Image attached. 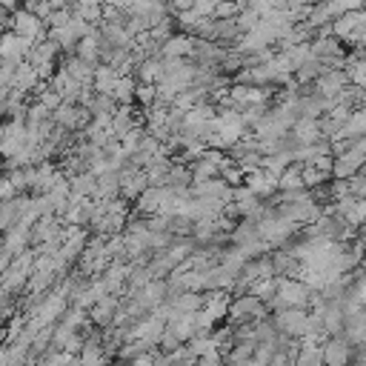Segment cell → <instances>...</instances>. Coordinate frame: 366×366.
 I'll return each instance as SVG.
<instances>
[{
    "label": "cell",
    "mask_w": 366,
    "mask_h": 366,
    "mask_svg": "<svg viewBox=\"0 0 366 366\" xmlns=\"http://www.w3.org/2000/svg\"><path fill=\"white\" fill-rule=\"evenodd\" d=\"M69 11H71V17L97 26L103 20V0H80V3H71Z\"/></svg>",
    "instance_id": "cell-14"
},
{
    "label": "cell",
    "mask_w": 366,
    "mask_h": 366,
    "mask_svg": "<svg viewBox=\"0 0 366 366\" xmlns=\"http://www.w3.org/2000/svg\"><path fill=\"white\" fill-rule=\"evenodd\" d=\"M277 189L280 192H292V189H306L300 180V163H289L280 174H277Z\"/></svg>",
    "instance_id": "cell-23"
},
{
    "label": "cell",
    "mask_w": 366,
    "mask_h": 366,
    "mask_svg": "<svg viewBox=\"0 0 366 366\" xmlns=\"http://www.w3.org/2000/svg\"><path fill=\"white\" fill-rule=\"evenodd\" d=\"M134 74H137V83H157L160 77H163V69H160V57H154V54H146V57H140L137 63H134V69H132Z\"/></svg>",
    "instance_id": "cell-15"
},
{
    "label": "cell",
    "mask_w": 366,
    "mask_h": 366,
    "mask_svg": "<svg viewBox=\"0 0 366 366\" xmlns=\"http://www.w3.org/2000/svg\"><path fill=\"white\" fill-rule=\"evenodd\" d=\"M194 6V0H169V9L172 11H189Z\"/></svg>",
    "instance_id": "cell-33"
},
{
    "label": "cell",
    "mask_w": 366,
    "mask_h": 366,
    "mask_svg": "<svg viewBox=\"0 0 366 366\" xmlns=\"http://www.w3.org/2000/svg\"><path fill=\"white\" fill-rule=\"evenodd\" d=\"M134 103H143L149 109L154 103V83H137L134 86Z\"/></svg>",
    "instance_id": "cell-29"
},
{
    "label": "cell",
    "mask_w": 366,
    "mask_h": 366,
    "mask_svg": "<svg viewBox=\"0 0 366 366\" xmlns=\"http://www.w3.org/2000/svg\"><path fill=\"white\" fill-rule=\"evenodd\" d=\"M89 117H92V114H89L83 106H77V103H66V100L51 112V120H54L60 129H66V132H74L77 126H86Z\"/></svg>",
    "instance_id": "cell-6"
},
{
    "label": "cell",
    "mask_w": 366,
    "mask_h": 366,
    "mask_svg": "<svg viewBox=\"0 0 366 366\" xmlns=\"http://www.w3.org/2000/svg\"><path fill=\"white\" fill-rule=\"evenodd\" d=\"M197 20H200V17H197L192 9H189V11H177V26L183 29V34H192L194 26H197Z\"/></svg>",
    "instance_id": "cell-30"
},
{
    "label": "cell",
    "mask_w": 366,
    "mask_h": 366,
    "mask_svg": "<svg viewBox=\"0 0 366 366\" xmlns=\"http://www.w3.org/2000/svg\"><path fill=\"white\" fill-rule=\"evenodd\" d=\"M69 194L71 197H94V174L89 169L69 174Z\"/></svg>",
    "instance_id": "cell-18"
},
{
    "label": "cell",
    "mask_w": 366,
    "mask_h": 366,
    "mask_svg": "<svg viewBox=\"0 0 366 366\" xmlns=\"http://www.w3.org/2000/svg\"><path fill=\"white\" fill-rule=\"evenodd\" d=\"M69 20H71V11H69V6H63V9H51L49 17L43 20V26L46 29H54V26H66Z\"/></svg>",
    "instance_id": "cell-28"
},
{
    "label": "cell",
    "mask_w": 366,
    "mask_h": 366,
    "mask_svg": "<svg viewBox=\"0 0 366 366\" xmlns=\"http://www.w3.org/2000/svg\"><path fill=\"white\" fill-rule=\"evenodd\" d=\"M289 137L295 146H309V143H317L323 134H320V126H317V117H297L292 126H289Z\"/></svg>",
    "instance_id": "cell-8"
},
{
    "label": "cell",
    "mask_w": 366,
    "mask_h": 366,
    "mask_svg": "<svg viewBox=\"0 0 366 366\" xmlns=\"http://www.w3.org/2000/svg\"><path fill=\"white\" fill-rule=\"evenodd\" d=\"M77 366H106V349L97 343V337L83 340L80 355H77Z\"/></svg>",
    "instance_id": "cell-17"
},
{
    "label": "cell",
    "mask_w": 366,
    "mask_h": 366,
    "mask_svg": "<svg viewBox=\"0 0 366 366\" xmlns=\"http://www.w3.org/2000/svg\"><path fill=\"white\" fill-rule=\"evenodd\" d=\"M234 14H237V3H234V0H217V6H214V11H212L214 20H220V17H234Z\"/></svg>",
    "instance_id": "cell-31"
},
{
    "label": "cell",
    "mask_w": 366,
    "mask_h": 366,
    "mask_svg": "<svg viewBox=\"0 0 366 366\" xmlns=\"http://www.w3.org/2000/svg\"><path fill=\"white\" fill-rule=\"evenodd\" d=\"M14 194H17V192H14L11 180H9V177H0V203L9 200V197H14Z\"/></svg>",
    "instance_id": "cell-32"
},
{
    "label": "cell",
    "mask_w": 366,
    "mask_h": 366,
    "mask_svg": "<svg viewBox=\"0 0 366 366\" xmlns=\"http://www.w3.org/2000/svg\"><path fill=\"white\" fill-rule=\"evenodd\" d=\"M320 360H323V366H349V360H352V343L343 335H332L320 346Z\"/></svg>",
    "instance_id": "cell-4"
},
{
    "label": "cell",
    "mask_w": 366,
    "mask_h": 366,
    "mask_svg": "<svg viewBox=\"0 0 366 366\" xmlns=\"http://www.w3.org/2000/svg\"><path fill=\"white\" fill-rule=\"evenodd\" d=\"M166 300L174 312H197L203 306V292H174Z\"/></svg>",
    "instance_id": "cell-21"
},
{
    "label": "cell",
    "mask_w": 366,
    "mask_h": 366,
    "mask_svg": "<svg viewBox=\"0 0 366 366\" xmlns=\"http://www.w3.org/2000/svg\"><path fill=\"white\" fill-rule=\"evenodd\" d=\"M117 309H120V300H117L114 295H103L97 303H92V312H89V317H92L97 326H109Z\"/></svg>",
    "instance_id": "cell-13"
},
{
    "label": "cell",
    "mask_w": 366,
    "mask_h": 366,
    "mask_svg": "<svg viewBox=\"0 0 366 366\" xmlns=\"http://www.w3.org/2000/svg\"><path fill=\"white\" fill-rule=\"evenodd\" d=\"M114 366H126V363H114Z\"/></svg>",
    "instance_id": "cell-35"
},
{
    "label": "cell",
    "mask_w": 366,
    "mask_h": 366,
    "mask_svg": "<svg viewBox=\"0 0 366 366\" xmlns=\"http://www.w3.org/2000/svg\"><path fill=\"white\" fill-rule=\"evenodd\" d=\"M189 172H192V183H203V180H212V177H217V174H220V169H217L212 160H206V157L192 160Z\"/></svg>",
    "instance_id": "cell-24"
},
{
    "label": "cell",
    "mask_w": 366,
    "mask_h": 366,
    "mask_svg": "<svg viewBox=\"0 0 366 366\" xmlns=\"http://www.w3.org/2000/svg\"><path fill=\"white\" fill-rule=\"evenodd\" d=\"M117 77H120V74H117L112 66L97 63V66H94V71H92V89H94L97 94H112V89H114Z\"/></svg>",
    "instance_id": "cell-16"
},
{
    "label": "cell",
    "mask_w": 366,
    "mask_h": 366,
    "mask_svg": "<svg viewBox=\"0 0 366 366\" xmlns=\"http://www.w3.org/2000/svg\"><path fill=\"white\" fill-rule=\"evenodd\" d=\"M160 194H163V186H146V189L134 197V203H137V214H143V217L157 214V209H160Z\"/></svg>",
    "instance_id": "cell-19"
},
{
    "label": "cell",
    "mask_w": 366,
    "mask_h": 366,
    "mask_svg": "<svg viewBox=\"0 0 366 366\" xmlns=\"http://www.w3.org/2000/svg\"><path fill=\"white\" fill-rule=\"evenodd\" d=\"M266 303L263 300H257L252 292H246V295H240L234 303H229V309H226V317H232L234 323H243V320H263L266 317Z\"/></svg>",
    "instance_id": "cell-2"
},
{
    "label": "cell",
    "mask_w": 366,
    "mask_h": 366,
    "mask_svg": "<svg viewBox=\"0 0 366 366\" xmlns=\"http://www.w3.org/2000/svg\"><path fill=\"white\" fill-rule=\"evenodd\" d=\"M315 86V94H320V97H335L349 80H346V74H343V69H326L323 74H317L315 80H312Z\"/></svg>",
    "instance_id": "cell-9"
},
{
    "label": "cell",
    "mask_w": 366,
    "mask_h": 366,
    "mask_svg": "<svg viewBox=\"0 0 366 366\" xmlns=\"http://www.w3.org/2000/svg\"><path fill=\"white\" fill-rule=\"evenodd\" d=\"M274 286H277V277L272 274V277H260V280H254V283H252L246 292H252L257 300H263V303H266V300L274 295Z\"/></svg>",
    "instance_id": "cell-25"
},
{
    "label": "cell",
    "mask_w": 366,
    "mask_h": 366,
    "mask_svg": "<svg viewBox=\"0 0 366 366\" xmlns=\"http://www.w3.org/2000/svg\"><path fill=\"white\" fill-rule=\"evenodd\" d=\"M9 29H11L14 34H20V37L37 43V40H43V29H46V26H43V20H40L37 14H31L29 9H14L11 17H9Z\"/></svg>",
    "instance_id": "cell-3"
},
{
    "label": "cell",
    "mask_w": 366,
    "mask_h": 366,
    "mask_svg": "<svg viewBox=\"0 0 366 366\" xmlns=\"http://www.w3.org/2000/svg\"><path fill=\"white\" fill-rule=\"evenodd\" d=\"M194 51V37L192 34H169L160 43V57H192Z\"/></svg>",
    "instance_id": "cell-10"
},
{
    "label": "cell",
    "mask_w": 366,
    "mask_h": 366,
    "mask_svg": "<svg viewBox=\"0 0 366 366\" xmlns=\"http://www.w3.org/2000/svg\"><path fill=\"white\" fill-rule=\"evenodd\" d=\"M234 23H237V31L243 34V31H249V29H254L257 23H260V17L246 6V9H237V14H234Z\"/></svg>",
    "instance_id": "cell-26"
},
{
    "label": "cell",
    "mask_w": 366,
    "mask_h": 366,
    "mask_svg": "<svg viewBox=\"0 0 366 366\" xmlns=\"http://www.w3.org/2000/svg\"><path fill=\"white\" fill-rule=\"evenodd\" d=\"M37 103H40V106H46L49 112H54L63 100H60V94H57L51 86H40V92H37Z\"/></svg>",
    "instance_id": "cell-27"
},
{
    "label": "cell",
    "mask_w": 366,
    "mask_h": 366,
    "mask_svg": "<svg viewBox=\"0 0 366 366\" xmlns=\"http://www.w3.org/2000/svg\"><path fill=\"white\" fill-rule=\"evenodd\" d=\"M31 49V40L14 34V31H6L0 34V60H11V63H23L26 54Z\"/></svg>",
    "instance_id": "cell-7"
},
{
    "label": "cell",
    "mask_w": 366,
    "mask_h": 366,
    "mask_svg": "<svg viewBox=\"0 0 366 366\" xmlns=\"http://www.w3.org/2000/svg\"><path fill=\"white\" fill-rule=\"evenodd\" d=\"M60 69H63L69 77H74L77 83L92 86V71H94V63H89V60H83V57L71 54V57H66V60L60 63Z\"/></svg>",
    "instance_id": "cell-12"
},
{
    "label": "cell",
    "mask_w": 366,
    "mask_h": 366,
    "mask_svg": "<svg viewBox=\"0 0 366 366\" xmlns=\"http://www.w3.org/2000/svg\"><path fill=\"white\" fill-rule=\"evenodd\" d=\"M134 86H137V80H134L132 74H120L109 97H112L114 103H120V106H132V103H134Z\"/></svg>",
    "instance_id": "cell-20"
},
{
    "label": "cell",
    "mask_w": 366,
    "mask_h": 366,
    "mask_svg": "<svg viewBox=\"0 0 366 366\" xmlns=\"http://www.w3.org/2000/svg\"><path fill=\"white\" fill-rule=\"evenodd\" d=\"M40 83V77H37V71L23 60V63H17V69H14V80H11V89H17V92H31L34 86Z\"/></svg>",
    "instance_id": "cell-22"
},
{
    "label": "cell",
    "mask_w": 366,
    "mask_h": 366,
    "mask_svg": "<svg viewBox=\"0 0 366 366\" xmlns=\"http://www.w3.org/2000/svg\"><path fill=\"white\" fill-rule=\"evenodd\" d=\"M363 132H366V112H363V106H355L349 112V117L343 120V126L337 129V134H332V137L355 140V137H363Z\"/></svg>",
    "instance_id": "cell-11"
},
{
    "label": "cell",
    "mask_w": 366,
    "mask_h": 366,
    "mask_svg": "<svg viewBox=\"0 0 366 366\" xmlns=\"http://www.w3.org/2000/svg\"><path fill=\"white\" fill-rule=\"evenodd\" d=\"M272 326H274V332L300 340L306 335V329H309V309H295V306L277 309L274 317H272Z\"/></svg>",
    "instance_id": "cell-1"
},
{
    "label": "cell",
    "mask_w": 366,
    "mask_h": 366,
    "mask_svg": "<svg viewBox=\"0 0 366 366\" xmlns=\"http://www.w3.org/2000/svg\"><path fill=\"white\" fill-rule=\"evenodd\" d=\"M9 260H11V254H9L6 249H0V277H3V272L9 269Z\"/></svg>",
    "instance_id": "cell-34"
},
{
    "label": "cell",
    "mask_w": 366,
    "mask_h": 366,
    "mask_svg": "<svg viewBox=\"0 0 366 366\" xmlns=\"http://www.w3.org/2000/svg\"><path fill=\"white\" fill-rule=\"evenodd\" d=\"M363 26H366L363 9H352V11H343L340 17H335V20L329 23V34L337 37L340 43H346V40L352 37V31H357V29H363Z\"/></svg>",
    "instance_id": "cell-5"
}]
</instances>
